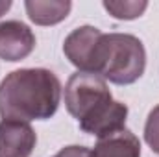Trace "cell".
<instances>
[{
  "mask_svg": "<svg viewBox=\"0 0 159 157\" xmlns=\"http://www.w3.org/2000/svg\"><path fill=\"white\" fill-rule=\"evenodd\" d=\"M37 135L28 122L4 118L0 122V157H30Z\"/></svg>",
  "mask_w": 159,
  "mask_h": 157,
  "instance_id": "cell-5",
  "label": "cell"
},
{
  "mask_svg": "<svg viewBox=\"0 0 159 157\" xmlns=\"http://www.w3.org/2000/svg\"><path fill=\"white\" fill-rule=\"evenodd\" d=\"M146 50L143 41L129 34H104L96 74L115 85H129L144 74Z\"/></svg>",
  "mask_w": 159,
  "mask_h": 157,
  "instance_id": "cell-3",
  "label": "cell"
},
{
  "mask_svg": "<svg viewBox=\"0 0 159 157\" xmlns=\"http://www.w3.org/2000/svg\"><path fill=\"white\" fill-rule=\"evenodd\" d=\"M11 7V0H0V17L6 15V11Z\"/></svg>",
  "mask_w": 159,
  "mask_h": 157,
  "instance_id": "cell-12",
  "label": "cell"
},
{
  "mask_svg": "<svg viewBox=\"0 0 159 157\" xmlns=\"http://www.w3.org/2000/svg\"><path fill=\"white\" fill-rule=\"evenodd\" d=\"M26 13L32 22L39 26H54L65 20L72 9L70 0H26Z\"/></svg>",
  "mask_w": 159,
  "mask_h": 157,
  "instance_id": "cell-8",
  "label": "cell"
},
{
  "mask_svg": "<svg viewBox=\"0 0 159 157\" xmlns=\"http://www.w3.org/2000/svg\"><path fill=\"white\" fill-rule=\"evenodd\" d=\"M54 157H93V154L85 146H65Z\"/></svg>",
  "mask_w": 159,
  "mask_h": 157,
  "instance_id": "cell-11",
  "label": "cell"
},
{
  "mask_svg": "<svg viewBox=\"0 0 159 157\" xmlns=\"http://www.w3.org/2000/svg\"><path fill=\"white\" fill-rule=\"evenodd\" d=\"M93 157H141V142L129 129H120L113 135L98 139Z\"/></svg>",
  "mask_w": 159,
  "mask_h": 157,
  "instance_id": "cell-7",
  "label": "cell"
},
{
  "mask_svg": "<svg viewBox=\"0 0 159 157\" xmlns=\"http://www.w3.org/2000/svg\"><path fill=\"white\" fill-rule=\"evenodd\" d=\"M104 7L111 17L119 20H133L146 11L148 2L146 0H106Z\"/></svg>",
  "mask_w": 159,
  "mask_h": 157,
  "instance_id": "cell-9",
  "label": "cell"
},
{
  "mask_svg": "<svg viewBox=\"0 0 159 157\" xmlns=\"http://www.w3.org/2000/svg\"><path fill=\"white\" fill-rule=\"evenodd\" d=\"M61 81L46 69H19L0 81V115L9 120H46L59 107Z\"/></svg>",
  "mask_w": 159,
  "mask_h": 157,
  "instance_id": "cell-2",
  "label": "cell"
},
{
  "mask_svg": "<svg viewBox=\"0 0 159 157\" xmlns=\"http://www.w3.org/2000/svg\"><path fill=\"white\" fill-rule=\"evenodd\" d=\"M35 48V35L20 20L0 22V59L20 61L28 57Z\"/></svg>",
  "mask_w": 159,
  "mask_h": 157,
  "instance_id": "cell-6",
  "label": "cell"
},
{
  "mask_svg": "<svg viewBox=\"0 0 159 157\" xmlns=\"http://www.w3.org/2000/svg\"><path fill=\"white\" fill-rule=\"evenodd\" d=\"M67 111L80 122L81 131L104 139L126 126L128 107L113 100L106 79L91 72H76L65 85Z\"/></svg>",
  "mask_w": 159,
  "mask_h": 157,
  "instance_id": "cell-1",
  "label": "cell"
},
{
  "mask_svg": "<svg viewBox=\"0 0 159 157\" xmlns=\"http://www.w3.org/2000/svg\"><path fill=\"white\" fill-rule=\"evenodd\" d=\"M144 141L152 148V152L159 155V105H156L148 113L144 124Z\"/></svg>",
  "mask_w": 159,
  "mask_h": 157,
  "instance_id": "cell-10",
  "label": "cell"
},
{
  "mask_svg": "<svg viewBox=\"0 0 159 157\" xmlns=\"http://www.w3.org/2000/svg\"><path fill=\"white\" fill-rule=\"evenodd\" d=\"M102 37L104 32L94 26H80L65 37L63 52L80 72L96 74Z\"/></svg>",
  "mask_w": 159,
  "mask_h": 157,
  "instance_id": "cell-4",
  "label": "cell"
}]
</instances>
